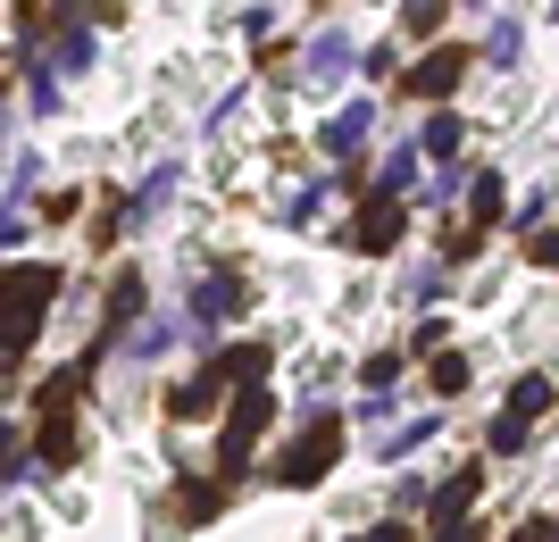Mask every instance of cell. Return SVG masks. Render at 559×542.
I'll use <instances>...</instances> for the list:
<instances>
[{
	"label": "cell",
	"instance_id": "cell-23",
	"mask_svg": "<svg viewBox=\"0 0 559 542\" xmlns=\"http://www.w3.org/2000/svg\"><path fill=\"white\" fill-rule=\"evenodd\" d=\"M435 542H476V526H443V534H435Z\"/></svg>",
	"mask_w": 559,
	"mask_h": 542
},
{
	"label": "cell",
	"instance_id": "cell-15",
	"mask_svg": "<svg viewBox=\"0 0 559 542\" xmlns=\"http://www.w3.org/2000/svg\"><path fill=\"white\" fill-rule=\"evenodd\" d=\"M409 176H418V150H401V159H384V201H393V192L409 184Z\"/></svg>",
	"mask_w": 559,
	"mask_h": 542
},
{
	"label": "cell",
	"instance_id": "cell-3",
	"mask_svg": "<svg viewBox=\"0 0 559 542\" xmlns=\"http://www.w3.org/2000/svg\"><path fill=\"white\" fill-rule=\"evenodd\" d=\"M343 68H350V34H343V25H326V34L309 43V59H301V93H326Z\"/></svg>",
	"mask_w": 559,
	"mask_h": 542
},
{
	"label": "cell",
	"instance_id": "cell-21",
	"mask_svg": "<svg viewBox=\"0 0 559 542\" xmlns=\"http://www.w3.org/2000/svg\"><path fill=\"white\" fill-rule=\"evenodd\" d=\"M526 251H535V267H559V234H535Z\"/></svg>",
	"mask_w": 559,
	"mask_h": 542
},
{
	"label": "cell",
	"instance_id": "cell-11",
	"mask_svg": "<svg viewBox=\"0 0 559 542\" xmlns=\"http://www.w3.org/2000/svg\"><path fill=\"white\" fill-rule=\"evenodd\" d=\"M217 384H226V368H210V376H192L185 393H176V418H201V409L217 401Z\"/></svg>",
	"mask_w": 559,
	"mask_h": 542
},
{
	"label": "cell",
	"instance_id": "cell-1",
	"mask_svg": "<svg viewBox=\"0 0 559 542\" xmlns=\"http://www.w3.org/2000/svg\"><path fill=\"white\" fill-rule=\"evenodd\" d=\"M50 292H59V276H50V267H17V276H9V342H0V351H9V368L25 359V334L43 326Z\"/></svg>",
	"mask_w": 559,
	"mask_h": 542
},
{
	"label": "cell",
	"instance_id": "cell-6",
	"mask_svg": "<svg viewBox=\"0 0 559 542\" xmlns=\"http://www.w3.org/2000/svg\"><path fill=\"white\" fill-rule=\"evenodd\" d=\"M267 393H242V401H234V418H226V459H242V450L259 443V425H267Z\"/></svg>",
	"mask_w": 559,
	"mask_h": 542
},
{
	"label": "cell",
	"instance_id": "cell-16",
	"mask_svg": "<svg viewBox=\"0 0 559 542\" xmlns=\"http://www.w3.org/2000/svg\"><path fill=\"white\" fill-rule=\"evenodd\" d=\"M167 342H176V326H167V317H151V326L134 334V351H142V359H151V351H167Z\"/></svg>",
	"mask_w": 559,
	"mask_h": 542
},
{
	"label": "cell",
	"instance_id": "cell-2",
	"mask_svg": "<svg viewBox=\"0 0 559 542\" xmlns=\"http://www.w3.org/2000/svg\"><path fill=\"white\" fill-rule=\"evenodd\" d=\"M334 459H343V425H326V418H318V425L301 434V443L284 450V484H318V475H326Z\"/></svg>",
	"mask_w": 559,
	"mask_h": 542
},
{
	"label": "cell",
	"instance_id": "cell-19",
	"mask_svg": "<svg viewBox=\"0 0 559 542\" xmlns=\"http://www.w3.org/2000/svg\"><path fill=\"white\" fill-rule=\"evenodd\" d=\"M467 384V359H435V393H460Z\"/></svg>",
	"mask_w": 559,
	"mask_h": 542
},
{
	"label": "cell",
	"instance_id": "cell-17",
	"mask_svg": "<svg viewBox=\"0 0 559 542\" xmlns=\"http://www.w3.org/2000/svg\"><path fill=\"white\" fill-rule=\"evenodd\" d=\"M426 434H435V418H418V425H393V434H384V450L401 459V450H409V443H426Z\"/></svg>",
	"mask_w": 559,
	"mask_h": 542
},
{
	"label": "cell",
	"instance_id": "cell-22",
	"mask_svg": "<svg viewBox=\"0 0 559 542\" xmlns=\"http://www.w3.org/2000/svg\"><path fill=\"white\" fill-rule=\"evenodd\" d=\"M518 542H559V518H535V526H518Z\"/></svg>",
	"mask_w": 559,
	"mask_h": 542
},
{
	"label": "cell",
	"instance_id": "cell-4",
	"mask_svg": "<svg viewBox=\"0 0 559 542\" xmlns=\"http://www.w3.org/2000/svg\"><path fill=\"white\" fill-rule=\"evenodd\" d=\"M393 242H401V201H368L350 226V251H393Z\"/></svg>",
	"mask_w": 559,
	"mask_h": 542
},
{
	"label": "cell",
	"instance_id": "cell-7",
	"mask_svg": "<svg viewBox=\"0 0 559 542\" xmlns=\"http://www.w3.org/2000/svg\"><path fill=\"white\" fill-rule=\"evenodd\" d=\"M426 501H435V518H443V526H467V501H476V468H460L443 493H426Z\"/></svg>",
	"mask_w": 559,
	"mask_h": 542
},
{
	"label": "cell",
	"instance_id": "cell-13",
	"mask_svg": "<svg viewBox=\"0 0 559 542\" xmlns=\"http://www.w3.org/2000/svg\"><path fill=\"white\" fill-rule=\"evenodd\" d=\"M467 209H476V217H501V176H476V192H467Z\"/></svg>",
	"mask_w": 559,
	"mask_h": 542
},
{
	"label": "cell",
	"instance_id": "cell-24",
	"mask_svg": "<svg viewBox=\"0 0 559 542\" xmlns=\"http://www.w3.org/2000/svg\"><path fill=\"white\" fill-rule=\"evenodd\" d=\"M359 542H409V534H401V526H376V534H359Z\"/></svg>",
	"mask_w": 559,
	"mask_h": 542
},
{
	"label": "cell",
	"instance_id": "cell-18",
	"mask_svg": "<svg viewBox=\"0 0 559 542\" xmlns=\"http://www.w3.org/2000/svg\"><path fill=\"white\" fill-rule=\"evenodd\" d=\"M109 309H117V317H134V309H142V276H117V292H109Z\"/></svg>",
	"mask_w": 559,
	"mask_h": 542
},
{
	"label": "cell",
	"instance_id": "cell-5",
	"mask_svg": "<svg viewBox=\"0 0 559 542\" xmlns=\"http://www.w3.org/2000/svg\"><path fill=\"white\" fill-rule=\"evenodd\" d=\"M93 368H100V342H93V351H84V359H75V368H59V376L43 384V418H50V425L68 418V401H75V393H84V384H93Z\"/></svg>",
	"mask_w": 559,
	"mask_h": 542
},
{
	"label": "cell",
	"instance_id": "cell-8",
	"mask_svg": "<svg viewBox=\"0 0 559 542\" xmlns=\"http://www.w3.org/2000/svg\"><path fill=\"white\" fill-rule=\"evenodd\" d=\"M234 301H242V276H201V292H192V317H226Z\"/></svg>",
	"mask_w": 559,
	"mask_h": 542
},
{
	"label": "cell",
	"instance_id": "cell-14",
	"mask_svg": "<svg viewBox=\"0 0 559 542\" xmlns=\"http://www.w3.org/2000/svg\"><path fill=\"white\" fill-rule=\"evenodd\" d=\"M426 150H435V159H451V150H460V118H435V125H426Z\"/></svg>",
	"mask_w": 559,
	"mask_h": 542
},
{
	"label": "cell",
	"instance_id": "cell-12",
	"mask_svg": "<svg viewBox=\"0 0 559 542\" xmlns=\"http://www.w3.org/2000/svg\"><path fill=\"white\" fill-rule=\"evenodd\" d=\"M543 409H551V384H543V376H526V384L510 393V418L526 425V418H543Z\"/></svg>",
	"mask_w": 559,
	"mask_h": 542
},
{
	"label": "cell",
	"instance_id": "cell-9",
	"mask_svg": "<svg viewBox=\"0 0 559 542\" xmlns=\"http://www.w3.org/2000/svg\"><path fill=\"white\" fill-rule=\"evenodd\" d=\"M368 125H376V109H368V100H350L343 118L326 125V150H359V142H368Z\"/></svg>",
	"mask_w": 559,
	"mask_h": 542
},
{
	"label": "cell",
	"instance_id": "cell-10",
	"mask_svg": "<svg viewBox=\"0 0 559 542\" xmlns=\"http://www.w3.org/2000/svg\"><path fill=\"white\" fill-rule=\"evenodd\" d=\"M451 84H460V50H435V59L409 75V93H451Z\"/></svg>",
	"mask_w": 559,
	"mask_h": 542
},
{
	"label": "cell",
	"instance_id": "cell-20",
	"mask_svg": "<svg viewBox=\"0 0 559 542\" xmlns=\"http://www.w3.org/2000/svg\"><path fill=\"white\" fill-rule=\"evenodd\" d=\"M492 450H526V425H518V418H492Z\"/></svg>",
	"mask_w": 559,
	"mask_h": 542
}]
</instances>
